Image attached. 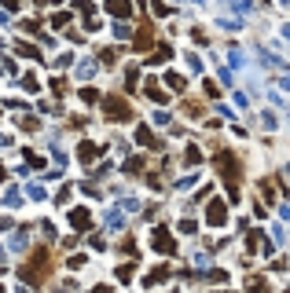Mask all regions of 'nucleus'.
Here are the masks:
<instances>
[{"mask_svg": "<svg viewBox=\"0 0 290 293\" xmlns=\"http://www.w3.org/2000/svg\"><path fill=\"white\" fill-rule=\"evenodd\" d=\"M0 176H4V169H0Z\"/></svg>", "mask_w": 290, "mask_h": 293, "instance_id": "nucleus-4", "label": "nucleus"}, {"mask_svg": "<svg viewBox=\"0 0 290 293\" xmlns=\"http://www.w3.org/2000/svg\"><path fill=\"white\" fill-rule=\"evenodd\" d=\"M44 260H48V249H37L33 257H29V264L22 268V279L26 282H41L44 279V271H48V268H44Z\"/></svg>", "mask_w": 290, "mask_h": 293, "instance_id": "nucleus-1", "label": "nucleus"}, {"mask_svg": "<svg viewBox=\"0 0 290 293\" xmlns=\"http://www.w3.org/2000/svg\"><path fill=\"white\" fill-rule=\"evenodd\" d=\"M111 8H114V15H125V11H129V8H125V0H114Z\"/></svg>", "mask_w": 290, "mask_h": 293, "instance_id": "nucleus-3", "label": "nucleus"}, {"mask_svg": "<svg viewBox=\"0 0 290 293\" xmlns=\"http://www.w3.org/2000/svg\"><path fill=\"white\" fill-rule=\"evenodd\" d=\"M106 110H111V114H118L114 121H125V117H129V106H125V99H106Z\"/></svg>", "mask_w": 290, "mask_h": 293, "instance_id": "nucleus-2", "label": "nucleus"}]
</instances>
